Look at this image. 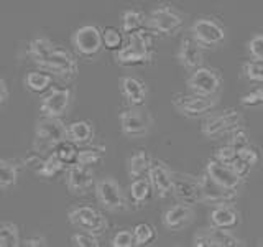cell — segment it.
Here are the masks:
<instances>
[{
	"instance_id": "6da1fadb",
	"label": "cell",
	"mask_w": 263,
	"mask_h": 247,
	"mask_svg": "<svg viewBox=\"0 0 263 247\" xmlns=\"http://www.w3.org/2000/svg\"><path fill=\"white\" fill-rule=\"evenodd\" d=\"M155 33L150 28L128 35L122 49L115 51V61L122 66H140L152 63L155 56Z\"/></svg>"
},
{
	"instance_id": "7a4b0ae2",
	"label": "cell",
	"mask_w": 263,
	"mask_h": 247,
	"mask_svg": "<svg viewBox=\"0 0 263 247\" xmlns=\"http://www.w3.org/2000/svg\"><path fill=\"white\" fill-rule=\"evenodd\" d=\"M146 25L156 37H175L184 27V16L173 5L160 4L148 13Z\"/></svg>"
},
{
	"instance_id": "3957f363",
	"label": "cell",
	"mask_w": 263,
	"mask_h": 247,
	"mask_svg": "<svg viewBox=\"0 0 263 247\" xmlns=\"http://www.w3.org/2000/svg\"><path fill=\"white\" fill-rule=\"evenodd\" d=\"M68 140V126H64L60 117H43L35 126V144L33 150L49 152L54 150L58 144Z\"/></svg>"
},
{
	"instance_id": "277c9868",
	"label": "cell",
	"mask_w": 263,
	"mask_h": 247,
	"mask_svg": "<svg viewBox=\"0 0 263 247\" xmlns=\"http://www.w3.org/2000/svg\"><path fill=\"white\" fill-rule=\"evenodd\" d=\"M120 130L130 138L145 137L153 126V117L143 105H130L119 115Z\"/></svg>"
},
{
	"instance_id": "5b68a950",
	"label": "cell",
	"mask_w": 263,
	"mask_h": 247,
	"mask_svg": "<svg viewBox=\"0 0 263 247\" xmlns=\"http://www.w3.org/2000/svg\"><path fill=\"white\" fill-rule=\"evenodd\" d=\"M96 198L99 204L102 206L104 209L112 211V213H120L127 209V198L120 183L112 177H104L101 180L96 181L94 186Z\"/></svg>"
},
{
	"instance_id": "8992f818",
	"label": "cell",
	"mask_w": 263,
	"mask_h": 247,
	"mask_svg": "<svg viewBox=\"0 0 263 247\" xmlns=\"http://www.w3.org/2000/svg\"><path fill=\"white\" fill-rule=\"evenodd\" d=\"M40 68L51 73L53 76L60 78L61 81H66V82L72 81L79 73V64L76 58H74V55H71L68 49H63L58 46L53 49L51 55L40 64Z\"/></svg>"
},
{
	"instance_id": "52a82bcc",
	"label": "cell",
	"mask_w": 263,
	"mask_h": 247,
	"mask_svg": "<svg viewBox=\"0 0 263 247\" xmlns=\"http://www.w3.org/2000/svg\"><path fill=\"white\" fill-rule=\"evenodd\" d=\"M68 221L74 227L101 236L109 227V221L92 206H74L68 211Z\"/></svg>"
},
{
	"instance_id": "ba28073f",
	"label": "cell",
	"mask_w": 263,
	"mask_h": 247,
	"mask_svg": "<svg viewBox=\"0 0 263 247\" xmlns=\"http://www.w3.org/2000/svg\"><path fill=\"white\" fill-rule=\"evenodd\" d=\"M189 35L202 48H216L226 41V28L217 20L209 19V16H201L191 23Z\"/></svg>"
},
{
	"instance_id": "9c48e42d",
	"label": "cell",
	"mask_w": 263,
	"mask_h": 247,
	"mask_svg": "<svg viewBox=\"0 0 263 247\" xmlns=\"http://www.w3.org/2000/svg\"><path fill=\"white\" fill-rule=\"evenodd\" d=\"M72 48L79 56L96 58L104 49L102 30L96 25H82L72 33Z\"/></svg>"
},
{
	"instance_id": "30bf717a",
	"label": "cell",
	"mask_w": 263,
	"mask_h": 247,
	"mask_svg": "<svg viewBox=\"0 0 263 247\" xmlns=\"http://www.w3.org/2000/svg\"><path fill=\"white\" fill-rule=\"evenodd\" d=\"M186 86L193 94L214 97L222 89V78L216 69L201 66V68L191 71L186 79Z\"/></svg>"
},
{
	"instance_id": "8fae6325",
	"label": "cell",
	"mask_w": 263,
	"mask_h": 247,
	"mask_svg": "<svg viewBox=\"0 0 263 247\" xmlns=\"http://www.w3.org/2000/svg\"><path fill=\"white\" fill-rule=\"evenodd\" d=\"M242 123H243V115L240 112L234 109H227L224 112L211 115V117L205 119L201 132L205 138H219L220 135L230 134L232 130L242 127Z\"/></svg>"
},
{
	"instance_id": "7c38bea8",
	"label": "cell",
	"mask_w": 263,
	"mask_h": 247,
	"mask_svg": "<svg viewBox=\"0 0 263 247\" xmlns=\"http://www.w3.org/2000/svg\"><path fill=\"white\" fill-rule=\"evenodd\" d=\"M193 245L196 247H237L242 245V241L230 229L208 226L197 229L193 236Z\"/></svg>"
},
{
	"instance_id": "4fadbf2b",
	"label": "cell",
	"mask_w": 263,
	"mask_h": 247,
	"mask_svg": "<svg viewBox=\"0 0 263 247\" xmlns=\"http://www.w3.org/2000/svg\"><path fill=\"white\" fill-rule=\"evenodd\" d=\"M219 104V97L214 96V97H204V96H175L173 99V105L176 107L179 111V114H183L184 117L189 119H196V117H201V115L209 114L211 111H214Z\"/></svg>"
},
{
	"instance_id": "5bb4252c",
	"label": "cell",
	"mask_w": 263,
	"mask_h": 247,
	"mask_svg": "<svg viewBox=\"0 0 263 247\" xmlns=\"http://www.w3.org/2000/svg\"><path fill=\"white\" fill-rule=\"evenodd\" d=\"M72 102V91L69 87H51L41 99L40 112L43 117H63Z\"/></svg>"
},
{
	"instance_id": "9a60e30c",
	"label": "cell",
	"mask_w": 263,
	"mask_h": 247,
	"mask_svg": "<svg viewBox=\"0 0 263 247\" xmlns=\"http://www.w3.org/2000/svg\"><path fill=\"white\" fill-rule=\"evenodd\" d=\"M201 181V203L208 206H220V204H232L238 198L237 189H229L222 185L216 183L208 173H202L199 177Z\"/></svg>"
},
{
	"instance_id": "2e32d148",
	"label": "cell",
	"mask_w": 263,
	"mask_h": 247,
	"mask_svg": "<svg viewBox=\"0 0 263 247\" xmlns=\"http://www.w3.org/2000/svg\"><path fill=\"white\" fill-rule=\"evenodd\" d=\"M96 173L90 167L72 163L66 168V186L72 195H86L96 186Z\"/></svg>"
},
{
	"instance_id": "e0dca14e",
	"label": "cell",
	"mask_w": 263,
	"mask_h": 247,
	"mask_svg": "<svg viewBox=\"0 0 263 247\" xmlns=\"http://www.w3.org/2000/svg\"><path fill=\"white\" fill-rule=\"evenodd\" d=\"M173 175V195L181 203L194 204L201 203V181L193 175L181 171H171Z\"/></svg>"
},
{
	"instance_id": "ac0fdd59",
	"label": "cell",
	"mask_w": 263,
	"mask_h": 247,
	"mask_svg": "<svg viewBox=\"0 0 263 247\" xmlns=\"http://www.w3.org/2000/svg\"><path fill=\"white\" fill-rule=\"evenodd\" d=\"M193 219H194L193 204L181 203V201L163 213V226L164 229L171 231V233H179V231L186 229L193 222Z\"/></svg>"
},
{
	"instance_id": "d6986e66",
	"label": "cell",
	"mask_w": 263,
	"mask_h": 247,
	"mask_svg": "<svg viewBox=\"0 0 263 247\" xmlns=\"http://www.w3.org/2000/svg\"><path fill=\"white\" fill-rule=\"evenodd\" d=\"M176 60L184 69L194 71L204 66V48L193 37H186L179 45Z\"/></svg>"
},
{
	"instance_id": "ffe728a7",
	"label": "cell",
	"mask_w": 263,
	"mask_h": 247,
	"mask_svg": "<svg viewBox=\"0 0 263 247\" xmlns=\"http://www.w3.org/2000/svg\"><path fill=\"white\" fill-rule=\"evenodd\" d=\"M205 173L216 181V183L222 185L229 189H237L242 185V178L229 167L227 163H222L217 158H209L208 165H205Z\"/></svg>"
},
{
	"instance_id": "44dd1931",
	"label": "cell",
	"mask_w": 263,
	"mask_h": 247,
	"mask_svg": "<svg viewBox=\"0 0 263 247\" xmlns=\"http://www.w3.org/2000/svg\"><path fill=\"white\" fill-rule=\"evenodd\" d=\"M148 178H150L158 198H168L173 195V175L166 165L155 160L150 171H148Z\"/></svg>"
},
{
	"instance_id": "7402d4cb",
	"label": "cell",
	"mask_w": 263,
	"mask_h": 247,
	"mask_svg": "<svg viewBox=\"0 0 263 247\" xmlns=\"http://www.w3.org/2000/svg\"><path fill=\"white\" fill-rule=\"evenodd\" d=\"M120 91L128 105H145L146 86L138 78L123 76L120 79Z\"/></svg>"
},
{
	"instance_id": "603a6c76",
	"label": "cell",
	"mask_w": 263,
	"mask_h": 247,
	"mask_svg": "<svg viewBox=\"0 0 263 247\" xmlns=\"http://www.w3.org/2000/svg\"><path fill=\"white\" fill-rule=\"evenodd\" d=\"M209 222L212 226L232 229L240 224V213H238L232 204H220L214 206L209 213Z\"/></svg>"
},
{
	"instance_id": "cb8c5ba5",
	"label": "cell",
	"mask_w": 263,
	"mask_h": 247,
	"mask_svg": "<svg viewBox=\"0 0 263 247\" xmlns=\"http://www.w3.org/2000/svg\"><path fill=\"white\" fill-rule=\"evenodd\" d=\"M128 193H130V200H132V204H134V208L140 209V208H143V206H146L152 195L155 193L153 185L150 178H148V175L132 180V183L128 186Z\"/></svg>"
},
{
	"instance_id": "d4e9b609",
	"label": "cell",
	"mask_w": 263,
	"mask_h": 247,
	"mask_svg": "<svg viewBox=\"0 0 263 247\" xmlns=\"http://www.w3.org/2000/svg\"><path fill=\"white\" fill-rule=\"evenodd\" d=\"M146 20H148V15H145L140 10L130 8V10H125L120 16V28L125 33V37L134 35V33H138L148 27Z\"/></svg>"
},
{
	"instance_id": "484cf974",
	"label": "cell",
	"mask_w": 263,
	"mask_h": 247,
	"mask_svg": "<svg viewBox=\"0 0 263 247\" xmlns=\"http://www.w3.org/2000/svg\"><path fill=\"white\" fill-rule=\"evenodd\" d=\"M153 162L155 160L145 150H140V152L132 155L127 160V173H128L130 180L146 177L148 171H150V168H152Z\"/></svg>"
},
{
	"instance_id": "4316f807",
	"label": "cell",
	"mask_w": 263,
	"mask_h": 247,
	"mask_svg": "<svg viewBox=\"0 0 263 247\" xmlns=\"http://www.w3.org/2000/svg\"><path fill=\"white\" fill-rule=\"evenodd\" d=\"M56 48V45L46 37H36L28 43V56L36 66H40L46 58L51 55V51Z\"/></svg>"
},
{
	"instance_id": "83f0119b",
	"label": "cell",
	"mask_w": 263,
	"mask_h": 247,
	"mask_svg": "<svg viewBox=\"0 0 263 247\" xmlns=\"http://www.w3.org/2000/svg\"><path fill=\"white\" fill-rule=\"evenodd\" d=\"M25 87L33 94H41L53 84V74L48 71H30L23 79Z\"/></svg>"
},
{
	"instance_id": "f1b7e54d",
	"label": "cell",
	"mask_w": 263,
	"mask_h": 247,
	"mask_svg": "<svg viewBox=\"0 0 263 247\" xmlns=\"http://www.w3.org/2000/svg\"><path fill=\"white\" fill-rule=\"evenodd\" d=\"M94 137V127L87 120H76L68 126V140L76 145H87Z\"/></svg>"
},
{
	"instance_id": "f546056e",
	"label": "cell",
	"mask_w": 263,
	"mask_h": 247,
	"mask_svg": "<svg viewBox=\"0 0 263 247\" xmlns=\"http://www.w3.org/2000/svg\"><path fill=\"white\" fill-rule=\"evenodd\" d=\"M20 175V163L16 160L2 158L0 160V188L7 191L8 188L16 185Z\"/></svg>"
},
{
	"instance_id": "4dcf8cb0",
	"label": "cell",
	"mask_w": 263,
	"mask_h": 247,
	"mask_svg": "<svg viewBox=\"0 0 263 247\" xmlns=\"http://www.w3.org/2000/svg\"><path fill=\"white\" fill-rule=\"evenodd\" d=\"M66 167H68V165L56 155V152H51V153H48V156H45L43 163L35 170V173L40 178L49 180V178H54L60 175V173H63L66 170Z\"/></svg>"
},
{
	"instance_id": "1f68e13d",
	"label": "cell",
	"mask_w": 263,
	"mask_h": 247,
	"mask_svg": "<svg viewBox=\"0 0 263 247\" xmlns=\"http://www.w3.org/2000/svg\"><path fill=\"white\" fill-rule=\"evenodd\" d=\"M105 158V148L104 147H87L82 148L78 153V160L76 163L84 165V167H96V165L102 163V160Z\"/></svg>"
},
{
	"instance_id": "d6a6232c",
	"label": "cell",
	"mask_w": 263,
	"mask_h": 247,
	"mask_svg": "<svg viewBox=\"0 0 263 247\" xmlns=\"http://www.w3.org/2000/svg\"><path fill=\"white\" fill-rule=\"evenodd\" d=\"M102 38H104V48L110 49V51H119L125 45V33L122 31V28L115 27H105L102 28Z\"/></svg>"
},
{
	"instance_id": "836d02e7",
	"label": "cell",
	"mask_w": 263,
	"mask_h": 247,
	"mask_svg": "<svg viewBox=\"0 0 263 247\" xmlns=\"http://www.w3.org/2000/svg\"><path fill=\"white\" fill-rule=\"evenodd\" d=\"M22 244L18 227L13 222H0V247H18Z\"/></svg>"
},
{
	"instance_id": "e575fe53",
	"label": "cell",
	"mask_w": 263,
	"mask_h": 247,
	"mask_svg": "<svg viewBox=\"0 0 263 247\" xmlns=\"http://www.w3.org/2000/svg\"><path fill=\"white\" fill-rule=\"evenodd\" d=\"M135 234V245H148L156 239V231L148 222H140L134 227Z\"/></svg>"
},
{
	"instance_id": "d590c367",
	"label": "cell",
	"mask_w": 263,
	"mask_h": 247,
	"mask_svg": "<svg viewBox=\"0 0 263 247\" xmlns=\"http://www.w3.org/2000/svg\"><path fill=\"white\" fill-rule=\"evenodd\" d=\"M54 152L66 165H68V167L72 163H76L78 153H79V150H76V144L69 142V140H64V142L58 144V147L54 148Z\"/></svg>"
},
{
	"instance_id": "8d00e7d4",
	"label": "cell",
	"mask_w": 263,
	"mask_h": 247,
	"mask_svg": "<svg viewBox=\"0 0 263 247\" xmlns=\"http://www.w3.org/2000/svg\"><path fill=\"white\" fill-rule=\"evenodd\" d=\"M71 244L74 247H99L101 241H99V236L87 233V231H81L71 236Z\"/></svg>"
},
{
	"instance_id": "74e56055",
	"label": "cell",
	"mask_w": 263,
	"mask_h": 247,
	"mask_svg": "<svg viewBox=\"0 0 263 247\" xmlns=\"http://www.w3.org/2000/svg\"><path fill=\"white\" fill-rule=\"evenodd\" d=\"M243 76L253 82H263V63L261 61H247L242 64Z\"/></svg>"
},
{
	"instance_id": "f35d334b",
	"label": "cell",
	"mask_w": 263,
	"mask_h": 247,
	"mask_svg": "<svg viewBox=\"0 0 263 247\" xmlns=\"http://www.w3.org/2000/svg\"><path fill=\"white\" fill-rule=\"evenodd\" d=\"M247 49L253 61H261L263 63V33L253 35L249 43H247Z\"/></svg>"
},
{
	"instance_id": "ab89813d",
	"label": "cell",
	"mask_w": 263,
	"mask_h": 247,
	"mask_svg": "<svg viewBox=\"0 0 263 247\" xmlns=\"http://www.w3.org/2000/svg\"><path fill=\"white\" fill-rule=\"evenodd\" d=\"M112 247H134L135 245V234L134 229H122L112 237Z\"/></svg>"
},
{
	"instance_id": "60d3db41",
	"label": "cell",
	"mask_w": 263,
	"mask_h": 247,
	"mask_svg": "<svg viewBox=\"0 0 263 247\" xmlns=\"http://www.w3.org/2000/svg\"><path fill=\"white\" fill-rule=\"evenodd\" d=\"M227 144H229V145H232V147L235 148V150L238 152L242 147L249 145L250 142H249V135H247V132H245L242 127H238V129H235V130L230 132V137H229V142H227Z\"/></svg>"
},
{
	"instance_id": "b9f144b4",
	"label": "cell",
	"mask_w": 263,
	"mask_h": 247,
	"mask_svg": "<svg viewBox=\"0 0 263 247\" xmlns=\"http://www.w3.org/2000/svg\"><path fill=\"white\" fill-rule=\"evenodd\" d=\"M230 168H232L238 177H240L242 180H245L247 177L250 175V170H252V165H249L247 163L240 155H237L235 158L230 162V163H227Z\"/></svg>"
},
{
	"instance_id": "7bdbcfd3",
	"label": "cell",
	"mask_w": 263,
	"mask_h": 247,
	"mask_svg": "<svg viewBox=\"0 0 263 247\" xmlns=\"http://www.w3.org/2000/svg\"><path fill=\"white\" fill-rule=\"evenodd\" d=\"M237 155H238V152L235 150V148L232 145L227 144V145H222V147L217 148V152H216V155H214V158H217L222 163H230Z\"/></svg>"
},
{
	"instance_id": "ee69618b",
	"label": "cell",
	"mask_w": 263,
	"mask_h": 247,
	"mask_svg": "<svg viewBox=\"0 0 263 247\" xmlns=\"http://www.w3.org/2000/svg\"><path fill=\"white\" fill-rule=\"evenodd\" d=\"M238 155L242 156V158L249 163V165H252V167H255V165L258 163V160H260V155H258V152L255 150V147H252L250 144L249 145H245V147H242L240 150H238Z\"/></svg>"
},
{
	"instance_id": "f6af8a7d",
	"label": "cell",
	"mask_w": 263,
	"mask_h": 247,
	"mask_svg": "<svg viewBox=\"0 0 263 247\" xmlns=\"http://www.w3.org/2000/svg\"><path fill=\"white\" fill-rule=\"evenodd\" d=\"M22 244L25 247H45L48 241L45 236H33V237H27Z\"/></svg>"
},
{
	"instance_id": "bcb514c9",
	"label": "cell",
	"mask_w": 263,
	"mask_h": 247,
	"mask_svg": "<svg viewBox=\"0 0 263 247\" xmlns=\"http://www.w3.org/2000/svg\"><path fill=\"white\" fill-rule=\"evenodd\" d=\"M8 97H10V93H8V84L5 79H0V105L5 107L8 102Z\"/></svg>"
},
{
	"instance_id": "7dc6e473",
	"label": "cell",
	"mask_w": 263,
	"mask_h": 247,
	"mask_svg": "<svg viewBox=\"0 0 263 247\" xmlns=\"http://www.w3.org/2000/svg\"><path fill=\"white\" fill-rule=\"evenodd\" d=\"M255 94H257V97H258L260 105H263V86H260L258 89H255Z\"/></svg>"
},
{
	"instance_id": "c3c4849f",
	"label": "cell",
	"mask_w": 263,
	"mask_h": 247,
	"mask_svg": "<svg viewBox=\"0 0 263 247\" xmlns=\"http://www.w3.org/2000/svg\"><path fill=\"white\" fill-rule=\"evenodd\" d=\"M260 245H263V239H261V241H260Z\"/></svg>"
}]
</instances>
